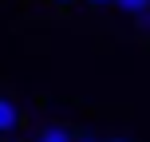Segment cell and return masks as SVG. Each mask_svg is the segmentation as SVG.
I'll use <instances>...</instances> for the list:
<instances>
[{
    "label": "cell",
    "instance_id": "1",
    "mask_svg": "<svg viewBox=\"0 0 150 142\" xmlns=\"http://www.w3.org/2000/svg\"><path fill=\"white\" fill-rule=\"evenodd\" d=\"M20 122H24L20 107H16L8 95H0V138H12L16 130H20Z\"/></svg>",
    "mask_w": 150,
    "mask_h": 142
},
{
    "label": "cell",
    "instance_id": "2",
    "mask_svg": "<svg viewBox=\"0 0 150 142\" xmlns=\"http://www.w3.org/2000/svg\"><path fill=\"white\" fill-rule=\"evenodd\" d=\"M36 142H75V134H71L67 126H59V122H52V126H44L36 134Z\"/></svg>",
    "mask_w": 150,
    "mask_h": 142
},
{
    "label": "cell",
    "instance_id": "3",
    "mask_svg": "<svg viewBox=\"0 0 150 142\" xmlns=\"http://www.w3.org/2000/svg\"><path fill=\"white\" fill-rule=\"evenodd\" d=\"M115 8H122L127 16H138V12L150 8V0H115Z\"/></svg>",
    "mask_w": 150,
    "mask_h": 142
},
{
    "label": "cell",
    "instance_id": "4",
    "mask_svg": "<svg viewBox=\"0 0 150 142\" xmlns=\"http://www.w3.org/2000/svg\"><path fill=\"white\" fill-rule=\"evenodd\" d=\"M91 8H107V4H115V0H87Z\"/></svg>",
    "mask_w": 150,
    "mask_h": 142
},
{
    "label": "cell",
    "instance_id": "5",
    "mask_svg": "<svg viewBox=\"0 0 150 142\" xmlns=\"http://www.w3.org/2000/svg\"><path fill=\"white\" fill-rule=\"evenodd\" d=\"M75 142H99L95 134H75Z\"/></svg>",
    "mask_w": 150,
    "mask_h": 142
},
{
    "label": "cell",
    "instance_id": "6",
    "mask_svg": "<svg viewBox=\"0 0 150 142\" xmlns=\"http://www.w3.org/2000/svg\"><path fill=\"white\" fill-rule=\"evenodd\" d=\"M103 142H134V138H122V134H115V138H103Z\"/></svg>",
    "mask_w": 150,
    "mask_h": 142
},
{
    "label": "cell",
    "instance_id": "7",
    "mask_svg": "<svg viewBox=\"0 0 150 142\" xmlns=\"http://www.w3.org/2000/svg\"><path fill=\"white\" fill-rule=\"evenodd\" d=\"M52 4H75V0H52Z\"/></svg>",
    "mask_w": 150,
    "mask_h": 142
}]
</instances>
